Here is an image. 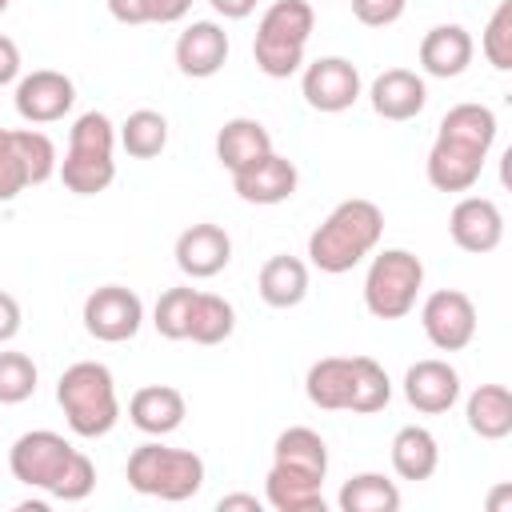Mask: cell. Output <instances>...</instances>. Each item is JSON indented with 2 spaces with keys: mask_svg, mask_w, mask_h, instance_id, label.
<instances>
[{
  "mask_svg": "<svg viewBox=\"0 0 512 512\" xmlns=\"http://www.w3.org/2000/svg\"><path fill=\"white\" fill-rule=\"evenodd\" d=\"M424 288V264L408 248H384L364 272V308L376 320H404Z\"/></svg>",
  "mask_w": 512,
  "mask_h": 512,
  "instance_id": "6",
  "label": "cell"
},
{
  "mask_svg": "<svg viewBox=\"0 0 512 512\" xmlns=\"http://www.w3.org/2000/svg\"><path fill=\"white\" fill-rule=\"evenodd\" d=\"M388 456H392V472L400 480H412V484L428 480L440 468V444L424 424H404L392 436V452Z\"/></svg>",
  "mask_w": 512,
  "mask_h": 512,
  "instance_id": "23",
  "label": "cell"
},
{
  "mask_svg": "<svg viewBox=\"0 0 512 512\" xmlns=\"http://www.w3.org/2000/svg\"><path fill=\"white\" fill-rule=\"evenodd\" d=\"M28 188V172L16 156V144H12V128H8V140L0 144V204L16 200L20 192Z\"/></svg>",
  "mask_w": 512,
  "mask_h": 512,
  "instance_id": "38",
  "label": "cell"
},
{
  "mask_svg": "<svg viewBox=\"0 0 512 512\" xmlns=\"http://www.w3.org/2000/svg\"><path fill=\"white\" fill-rule=\"evenodd\" d=\"M312 28H316V12L308 0H276L272 8H264L252 40L256 68L272 80H288L292 72H300Z\"/></svg>",
  "mask_w": 512,
  "mask_h": 512,
  "instance_id": "4",
  "label": "cell"
},
{
  "mask_svg": "<svg viewBox=\"0 0 512 512\" xmlns=\"http://www.w3.org/2000/svg\"><path fill=\"white\" fill-rule=\"evenodd\" d=\"M448 236L456 248L472 252V256H484L492 248H500L504 240V216L496 208V200L488 196H464L452 204V216H448Z\"/></svg>",
  "mask_w": 512,
  "mask_h": 512,
  "instance_id": "13",
  "label": "cell"
},
{
  "mask_svg": "<svg viewBox=\"0 0 512 512\" xmlns=\"http://www.w3.org/2000/svg\"><path fill=\"white\" fill-rule=\"evenodd\" d=\"M144 324V300L124 284H100L84 300V328L92 340L124 344Z\"/></svg>",
  "mask_w": 512,
  "mask_h": 512,
  "instance_id": "7",
  "label": "cell"
},
{
  "mask_svg": "<svg viewBox=\"0 0 512 512\" xmlns=\"http://www.w3.org/2000/svg\"><path fill=\"white\" fill-rule=\"evenodd\" d=\"M116 140H120V148H124L128 156L152 160V156H160V152L168 148V120H164V112H156V108H136V112H128V120L116 128Z\"/></svg>",
  "mask_w": 512,
  "mask_h": 512,
  "instance_id": "31",
  "label": "cell"
},
{
  "mask_svg": "<svg viewBox=\"0 0 512 512\" xmlns=\"http://www.w3.org/2000/svg\"><path fill=\"white\" fill-rule=\"evenodd\" d=\"M384 236V212L380 204L364 200V196H352V200H340L308 236V260L312 268L328 272V276H340V272H352L364 256L376 252Z\"/></svg>",
  "mask_w": 512,
  "mask_h": 512,
  "instance_id": "1",
  "label": "cell"
},
{
  "mask_svg": "<svg viewBox=\"0 0 512 512\" xmlns=\"http://www.w3.org/2000/svg\"><path fill=\"white\" fill-rule=\"evenodd\" d=\"M408 0H352V16L364 24V28H388L404 16Z\"/></svg>",
  "mask_w": 512,
  "mask_h": 512,
  "instance_id": "39",
  "label": "cell"
},
{
  "mask_svg": "<svg viewBox=\"0 0 512 512\" xmlns=\"http://www.w3.org/2000/svg\"><path fill=\"white\" fill-rule=\"evenodd\" d=\"M464 416L480 440H504L512 432V392L504 384H480L472 388Z\"/></svg>",
  "mask_w": 512,
  "mask_h": 512,
  "instance_id": "27",
  "label": "cell"
},
{
  "mask_svg": "<svg viewBox=\"0 0 512 512\" xmlns=\"http://www.w3.org/2000/svg\"><path fill=\"white\" fill-rule=\"evenodd\" d=\"M472 56H476V40L464 24H436L420 40V68L436 80H452L468 72Z\"/></svg>",
  "mask_w": 512,
  "mask_h": 512,
  "instance_id": "18",
  "label": "cell"
},
{
  "mask_svg": "<svg viewBox=\"0 0 512 512\" xmlns=\"http://www.w3.org/2000/svg\"><path fill=\"white\" fill-rule=\"evenodd\" d=\"M176 268L192 280H212L232 260V236L220 224H192L176 236Z\"/></svg>",
  "mask_w": 512,
  "mask_h": 512,
  "instance_id": "14",
  "label": "cell"
},
{
  "mask_svg": "<svg viewBox=\"0 0 512 512\" xmlns=\"http://www.w3.org/2000/svg\"><path fill=\"white\" fill-rule=\"evenodd\" d=\"M272 464H288L296 472H308V476L324 480L328 476V444H324L320 432H312L304 424L284 428L272 444Z\"/></svg>",
  "mask_w": 512,
  "mask_h": 512,
  "instance_id": "28",
  "label": "cell"
},
{
  "mask_svg": "<svg viewBox=\"0 0 512 512\" xmlns=\"http://www.w3.org/2000/svg\"><path fill=\"white\" fill-rule=\"evenodd\" d=\"M20 64H24V60H20L16 40H12V36H0V88L20 80Z\"/></svg>",
  "mask_w": 512,
  "mask_h": 512,
  "instance_id": "41",
  "label": "cell"
},
{
  "mask_svg": "<svg viewBox=\"0 0 512 512\" xmlns=\"http://www.w3.org/2000/svg\"><path fill=\"white\" fill-rule=\"evenodd\" d=\"M208 4H212L216 16H224V20H244V16L256 12V0H208Z\"/></svg>",
  "mask_w": 512,
  "mask_h": 512,
  "instance_id": "44",
  "label": "cell"
},
{
  "mask_svg": "<svg viewBox=\"0 0 512 512\" xmlns=\"http://www.w3.org/2000/svg\"><path fill=\"white\" fill-rule=\"evenodd\" d=\"M116 124L104 112H80L68 128V152L60 160V180L76 196H96L116 180Z\"/></svg>",
  "mask_w": 512,
  "mask_h": 512,
  "instance_id": "3",
  "label": "cell"
},
{
  "mask_svg": "<svg viewBox=\"0 0 512 512\" xmlns=\"http://www.w3.org/2000/svg\"><path fill=\"white\" fill-rule=\"evenodd\" d=\"M16 112L28 124H56L76 104V84L56 68H36L16 80Z\"/></svg>",
  "mask_w": 512,
  "mask_h": 512,
  "instance_id": "11",
  "label": "cell"
},
{
  "mask_svg": "<svg viewBox=\"0 0 512 512\" xmlns=\"http://www.w3.org/2000/svg\"><path fill=\"white\" fill-rule=\"evenodd\" d=\"M4 140H8V128H0V144H4Z\"/></svg>",
  "mask_w": 512,
  "mask_h": 512,
  "instance_id": "46",
  "label": "cell"
},
{
  "mask_svg": "<svg viewBox=\"0 0 512 512\" xmlns=\"http://www.w3.org/2000/svg\"><path fill=\"white\" fill-rule=\"evenodd\" d=\"M404 400L424 416H440L460 400V372L436 356L416 360L404 372Z\"/></svg>",
  "mask_w": 512,
  "mask_h": 512,
  "instance_id": "15",
  "label": "cell"
},
{
  "mask_svg": "<svg viewBox=\"0 0 512 512\" xmlns=\"http://www.w3.org/2000/svg\"><path fill=\"white\" fill-rule=\"evenodd\" d=\"M420 328L432 348L440 352H460L476 340V304L460 288H436L420 304Z\"/></svg>",
  "mask_w": 512,
  "mask_h": 512,
  "instance_id": "8",
  "label": "cell"
},
{
  "mask_svg": "<svg viewBox=\"0 0 512 512\" xmlns=\"http://www.w3.org/2000/svg\"><path fill=\"white\" fill-rule=\"evenodd\" d=\"M124 476H128L132 492L180 504L204 488V460L188 448H168L160 440H148V444L132 448Z\"/></svg>",
  "mask_w": 512,
  "mask_h": 512,
  "instance_id": "5",
  "label": "cell"
},
{
  "mask_svg": "<svg viewBox=\"0 0 512 512\" xmlns=\"http://www.w3.org/2000/svg\"><path fill=\"white\" fill-rule=\"evenodd\" d=\"M256 292L268 308H296L308 296V264L300 256H268L256 276Z\"/></svg>",
  "mask_w": 512,
  "mask_h": 512,
  "instance_id": "24",
  "label": "cell"
},
{
  "mask_svg": "<svg viewBox=\"0 0 512 512\" xmlns=\"http://www.w3.org/2000/svg\"><path fill=\"white\" fill-rule=\"evenodd\" d=\"M424 172H428V184L436 192H468L480 172H484V160L456 148V144H444V140H432L428 148V160H424Z\"/></svg>",
  "mask_w": 512,
  "mask_h": 512,
  "instance_id": "25",
  "label": "cell"
},
{
  "mask_svg": "<svg viewBox=\"0 0 512 512\" xmlns=\"http://www.w3.org/2000/svg\"><path fill=\"white\" fill-rule=\"evenodd\" d=\"M192 300H196V288H188V284L160 292V300H156V308H152V324H156V332H160L164 340H184V336H188Z\"/></svg>",
  "mask_w": 512,
  "mask_h": 512,
  "instance_id": "34",
  "label": "cell"
},
{
  "mask_svg": "<svg viewBox=\"0 0 512 512\" xmlns=\"http://www.w3.org/2000/svg\"><path fill=\"white\" fill-rule=\"evenodd\" d=\"M324 480L296 472L288 464H272L264 476V504L276 512H324Z\"/></svg>",
  "mask_w": 512,
  "mask_h": 512,
  "instance_id": "21",
  "label": "cell"
},
{
  "mask_svg": "<svg viewBox=\"0 0 512 512\" xmlns=\"http://www.w3.org/2000/svg\"><path fill=\"white\" fill-rule=\"evenodd\" d=\"M184 416H188L184 392L172 388V384H144L128 400V420L144 436H168V432H176L184 424Z\"/></svg>",
  "mask_w": 512,
  "mask_h": 512,
  "instance_id": "19",
  "label": "cell"
},
{
  "mask_svg": "<svg viewBox=\"0 0 512 512\" xmlns=\"http://www.w3.org/2000/svg\"><path fill=\"white\" fill-rule=\"evenodd\" d=\"M8 4H12V0H0V12H8Z\"/></svg>",
  "mask_w": 512,
  "mask_h": 512,
  "instance_id": "47",
  "label": "cell"
},
{
  "mask_svg": "<svg viewBox=\"0 0 512 512\" xmlns=\"http://www.w3.org/2000/svg\"><path fill=\"white\" fill-rule=\"evenodd\" d=\"M232 328H236V308L224 296H216V292H196L192 312H188V336L184 340L204 344V348L208 344H224L232 336Z\"/></svg>",
  "mask_w": 512,
  "mask_h": 512,
  "instance_id": "29",
  "label": "cell"
},
{
  "mask_svg": "<svg viewBox=\"0 0 512 512\" xmlns=\"http://www.w3.org/2000/svg\"><path fill=\"white\" fill-rule=\"evenodd\" d=\"M436 140L456 144V148L488 160V152L496 144V112L488 104H456V108L444 112Z\"/></svg>",
  "mask_w": 512,
  "mask_h": 512,
  "instance_id": "20",
  "label": "cell"
},
{
  "mask_svg": "<svg viewBox=\"0 0 512 512\" xmlns=\"http://www.w3.org/2000/svg\"><path fill=\"white\" fill-rule=\"evenodd\" d=\"M272 152V136L260 120L252 116H232L224 120V128L216 132V160L228 168V172H240L248 164H256L260 156Z\"/></svg>",
  "mask_w": 512,
  "mask_h": 512,
  "instance_id": "22",
  "label": "cell"
},
{
  "mask_svg": "<svg viewBox=\"0 0 512 512\" xmlns=\"http://www.w3.org/2000/svg\"><path fill=\"white\" fill-rule=\"evenodd\" d=\"M16 332H20V304L16 296L0 292V344H8Z\"/></svg>",
  "mask_w": 512,
  "mask_h": 512,
  "instance_id": "42",
  "label": "cell"
},
{
  "mask_svg": "<svg viewBox=\"0 0 512 512\" xmlns=\"http://www.w3.org/2000/svg\"><path fill=\"white\" fill-rule=\"evenodd\" d=\"M220 512H232V508H248V512H260L264 508V500H256V496H248V492H232V496H220V504H216Z\"/></svg>",
  "mask_w": 512,
  "mask_h": 512,
  "instance_id": "45",
  "label": "cell"
},
{
  "mask_svg": "<svg viewBox=\"0 0 512 512\" xmlns=\"http://www.w3.org/2000/svg\"><path fill=\"white\" fill-rule=\"evenodd\" d=\"M480 52L496 72H512V0H500L492 20L484 24Z\"/></svg>",
  "mask_w": 512,
  "mask_h": 512,
  "instance_id": "35",
  "label": "cell"
},
{
  "mask_svg": "<svg viewBox=\"0 0 512 512\" xmlns=\"http://www.w3.org/2000/svg\"><path fill=\"white\" fill-rule=\"evenodd\" d=\"M296 184H300V172H296V164H292L288 156H280V152H268V156H260L256 164L232 172L236 196H240L244 204H260V208H272V204L292 200Z\"/></svg>",
  "mask_w": 512,
  "mask_h": 512,
  "instance_id": "12",
  "label": "cell"
},
{
  "mask_svg": "<svg viewBox=\"0 0 512 512\" xmlns=\"http://www.w3.org/2000/svg\"><path fill=\"white\" fill-rule=\"evenodd\" d=\"M368 100H372V112L380 120H392V124H404V120H416L428 104V84L424 76H416L412 68H384L372 88H368Z\"/></svg>",
  "mask_w": 512,
  "mask_h": 512,
  "instance_id": "16",
  "label": "cell"
},
{
  "mask_svg": "<svg viewBox=\"0 0 512 512\" xmlns=\"http://www.w3.org/2000/svg\"><path fill=\"white\" fill-rule=\"evenodd\" d=\"M36 364L24 352H0V404H24L36 392Z\"/></svg>",
  "mask_w": 512,
  "mask_h": 512,
  "instance_id": "37",
  "label": "cell"
},
{
  "mask_svg": "<svg viewBox=\"0 0 512 512\" xmlns=\"http://www.w3.org/2000/svg\"><path fill=\"white\" fill-rule=\"evenodd\" d=\"M92 488H96V464H92L80 448H72V456H68L64 468L56 472L48 496H52V500H64V504H76V500H84Z\"/></svg>",
  "mask_w": 512,
  "mask_h": 512,
  "instance_id": "36",
  "label": "cell"
},
{
  "mask_svg": "<svg viewBox=\"0 0 512 512\" xmlns=\"http://www.w3.org/2000/svg\"><path fill=\"white\" fill-rule=\"evenodd\" d=\"M56 404L68 420V428L84 440L108 436L120 420V396L108 364L100 360H76L56 380Z\"/></svg>",
  "mask_w": 512,
  "mask_h": 512,
  "instance_id": "2",
  "label": "cell"
},
{
  "mask_svg": "<svg viewBox=\"0 0 512 512\" xmlns=\"http://www.w3.org/2000/svg\"><path fill=\"white\" fill-rule=\"evenodd\" d=\"M12 144H16V156H20L24 172H28V188H32V184H44V180L60 168L56 144H52V136H44L40 128H16V132H12Z\"/></svg>",
  "mask_w": 512,
  "mask_h": 512,
  "instance_id": "33",
  "label": "cell"
},
{
  "mask_svg": "<svg viewBox=\"0 0 512 512\" xmlns=\"http://www.w3.org/2000/svg\"><path fill=\"white\" fill-rule=\"evenodd\" d=\"M68 456H72V444H68L60 432H52V428H32V432H24V436L12 440L8 468H12V476H16L20 484L48 492Z\"/></svg>",
  "mask_w": 512,
  "mask_h": 512,
  "instance_id": "9",
  "label": "cell"
},
{
  "mask_svg": "<svg viewBox=\"0 0 512 512\" xmlns=\"http://www.w3.org/2000/svg\"><path fill=\"white\" fill-rule=\"evenodd\" d=\"M336 504L340 512H396L400 488L384 472H356L352 480H344Z\"/></svg>",
  "mask_w": 512,
  "mask_h": 512,
  "instance_id": "30",
  "label": "cell"
},
{
  "mask_svg": "<svg viewBox=\"0 0 512 512\" xmlns=\"http://www.w3.org/2000/svg\"><path fill=\"white\" fill-rule=\"evenodd\" d=\"M104 4H108L112 20H120V24H144V4L140 0H104Z\"/></svg>",
  "mask_w": 512,
  "mask_h": 512,
  "instance_id": "43",
  "label": "cell"
},
{
  "mask_svg": "<svg viewBox=\"0 0 512 512\" xmlns=\"http://www.w3.org/2000/svg\"><path fill=\"white\" fill-rule=\"evenodd\" d=\"M176 68L192 80H208L224 68L228 60V32L216 24V20H192L180 36H176Z\"/></svg>",
  "mask_w": 512,
  "mask_h": 512,
  "instance_id": "17",
  "label": "cell"
},
{
  "mask_svg": "<svg viewBox=\"0 0 512 512\" xmlns=\"http://www.w3.org/2000/svg\"><path fill=\"white\" fill-rule=\"evenodd\" d=\"M140 4H144V24H176L192 8V0H140Z\"/></svg>",
  "mask_w": 512,
  "mask_h": 512,
  "instance_id": "40",
  "label": "cell"
},
{
  "mask_svg": "<svg viewBox=\"0 0 512 512\" xmlns=\"http://www.w3.org/2000/svg\"><path fill=\"white\" fill-rule=\"evenodd\" d=\"M304 104L316 112H348L360 100V72L344 56H320L300 76Z\"/></svg>",
  "mask_w": 512,
  "mask_h": 512,
  "instance_id": "10",
  "label": "cell"
},
{
  "mask_svg": "<svg viewBox=\"0 0 512 512\" xmlns=\"http://www.w3.org/2000/svg\"><path fill=\"white\" fill-rule=\"evenodd\" d=\"M304 392L316 408L324 412H348V396H352V356H324L308 368L304 376Z\"/></svg>",
  "mask_w": 512,
  "mask_h": 512,
  "instance_id": "26",
  "label": "cell"
},
{
  "mask_svg": "<svg viewBox=\"0 0 512 512\" xmlns=\"http://www.w3.org/2000/svg\"><path fill=\"white\" fill-rule=\"evenodd\" d=\"M388 400H392V380H388V372H384L372 356H352V396H348V412L372 416V412L388 408Z\"/></svg>",
  "mask_w": 512,
  "mask_h": 512,
  "instance_id": "32",
  "label": "cell"
}]
</instances>
